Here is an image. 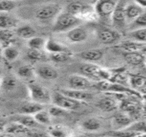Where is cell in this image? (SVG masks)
<instances>
[{
  "label": "cell",
  "mask_w": 146,
  "mask_h": 137,
  "mask_svg": "<svg viewBox=\"0 0 146 137\" xmlns=\"http://www.w3.org/2000/svg\"><path fill=\"white\" fill-rule=\"evenodd\" d=\"M0 137H17L15 135H13L11 134H8V133H1L0 134Z\"/></svg>",
  "instance_id": "cell-46"
},
{
  "label": "cell",
  "mask_w": 146,
  "mask_h": 137,
  "mask_svg": "<svg viewBox=\"0 0 146 137\" xmlns=\"http://www.w3.org/2000/svg\"><path fill=\"white\" fill-rule=\"evenodd\" d=\"M28 136L30 137H51L49 134L43 132H30Z\"/></svg>",
  "instance_id": "cell-44"
},
{
  "label": "cell",
  "mask_w": 146,
  "mask_h": 137,
  "mask_svg": "<svg viewBox=\"0 0 146 137\" xmlns=\"http://www.w3.org/2000/svg\"><path fill=\"white\" fill-rule=\"evenodd\" d=\"M82 127L87 131H96L101 128V123L96 118H89L86 119L82 123Z\"/></svg>",
  "instance_id": "cell-35"
},
{
  "label": "cell",
  "mask_w": 146,
  "mask_h": 137,
  "mask_svg": "<svg viewBox=\"0 0 146 137\" xmlns=\"http://www.w3.org/2000/svg\"><path fill=\"white\" fill-rule=\"evenodd\" d=\"M13 121H16V122L21 123V125L28 128V129L36 128L40 126L36 121L33 116L26 115V114H19V116L14 118Z\"/></svg>",
  "instance_id": "cell-27"
},
{
  "label": "cell",
  "mask_w": 146,
  "mask_h": 137,
  "mask_svg": "<svg viewBox=\"0 0 146 137\" xmlns=\"http://www.w3.org/2000/svg\"><path fill=\"white\" fill-rule=\"evenodd\" d=\"M6 126V122L4 119L0 118V134L3 133L5 131V128Z\"/></svg>",
  "instance_id": "cell-45"
},
{
  "label": "cell",
  "mask_w": 146,
  "mask_h": 137,
  "mask_svg": "<svg viewBox=\"0 0 146 137\" xmlns=\"http://www.w3.org/2000/svg\"><path fill=\"white\" fill-rule=\"evenodd\" d=\"M62 12V7L57 3H51L38 8L36 12V18L40 21L55 19Z\"/></svg>",
  "instance_id": "cell-4"
},
{
  "label": "cell",
  "mask_w": 146,
  "mask_h": 137,
  "mask_svg": "<svg viewBox=\"0 0 146 137\" xmlns=\"http://www.w3.org/2000/svg\"><path fill=\"white\" fill-rule=\"evenodd\" d=\"M17 6V2L13 1H0V13H8Z\"/></svg>",
  "instance_id": "cell-40"
},
{
  "label": "cell",
  "mask_w": 146,
  "mask_h": 137,
  "mask_svg": "<svg viewBox=\"0 0 146 137\" xmlns=\"http://www.w3.org/2000/svg\"><path fill=\"white\" fill-rule=\"evenodd\" d=\"M126 3V1H117L111 17L113 25L117 28H123L126 23L125 14V8Z\"/></svg>",
  "instance_id": "cell-10"
},
{
  "label": "cell",
  "mask_w": 146,
  "mask_h": 137,
  "mask_svg": "<svg viewBox=\"0 0 146 137\" xmlns=\"http://www.w3.org/2000/svg\"><path fill=\"white\" fill-rule=\"evenodd\" d=\"M82 20L67 12H61L54 19L53 31L55 32H63L79 26Z\"/></svg>",
  "instance_id": "cell-1"
},
{
  "label": "cell",
  "mask_w": 146,
  "mask_h": 137,
  "mask_svg": "<svg viewBox=\"0 0 146 137\" xmlns=\"http://www.w3.org/2000/svg\"><path fill=\"white\" fill-rule=\"evenodd\" d=\"M117 2V1L113 0H100L97 1L93 6L95 13L101 18L111 17Z\"/></svg>",
  "instance_id": "cell-8"
},
{
  "label": "cell",
  "mask_w": 146,
  "mask_h": 137,
  "mask_svg": "<svg viewBox=\"0 0 146 137\" xmlns=\"http://www.w3.org/2000/svg\"><path fill=\"white\" fill-rule=\"evenodd\" d=\"M118 47L125 52H142V51L145 52V43H138L133 40H126L120 43Z\"/></svg>",
  "instance_id": "cell-16"
},
{
  "label": "cell",
  "mask_w": 146,
  "mask_h": 137,
  "mask_svg": "<svg viewBox=\"0 0 146 137\" xmlns=\"http://www.w3.org/2000/svg\"><path fill=\"white\" fill-rule=\"evenodd\" d=\"M27 58L31 61H40L44 58V55L40 51L29 50L27 52Z\"/></svg>",
  "instance_id": "cell-41"
},
{
  "label": "cell",
  "mask_w": 146,
  "mask_h": 137,
  "mask_svg": "<svg viewBox=\"0 0 146 137\" xmlns=\"http://www.w3.org/2000/svg\"><path fill=\"white\" fill-rule=\"evenodd\" d=\"M97 106L104 112H111L118 108L117 101L112 97H105L100 99L97 103Z\"/></svg>",
  "instance_id": "cell-17"
},
{
  "label": "cell",
  "mask_w": 146,
  "mask_h": 137,
  "mask_svg": "<svg viewBox=\"0 0 146 137\" xmlns=\"http://www.w3.org/2000/svg\"><path fill=\"white\" fill-rule=\"evenodd\" d=\"M46 39L40 36H35L30 38L28 41V45L30 50L41 51L45 49Z\"/></svg>",
  "instance_id": "cell-29"
},
{
  "label": "cell",
  "mask_w": 146,
  "mask_h": 137,
  "mask_svg": "<svg viewBox=\"0 0 146 137\" xmlns=\"http://www.w3.org/2000/svg\"><path fill=\"white\" fill-rule=\"evenodd\" d=\"M66 12L80 19V17H84L85 16L93 15L95 13V11L94 7H92L91 4L83 1H71L67 4Z\"/></svg>",
  "instance_id": "cell-5"
},
{
  "label": "cell",
  "mask_w": 146,
  "mask_h": 137,
  "mask_svg": "<svg viewBox=\"0 0 146 137\" xmlns=\"http://www.w3.org/2000/svg\"><path fill=\"white\" fill-rule=\"evenodd\" d=\"M49 134L51 137H66L67 132L60 127H53L50 128Z\"/></svg>",
  "instance_id": "cell-43"
},
{
  "label": "cell",
  "mask_w": 146,
  "mask_h": 137,
  "mask_svg": "<svg viewBox=\"0 0 146 137\" xmlns=\"http://www.w3.org/2000/svg\"><path fill=\"white\" fill-rule=\"evenodd\" d=\"M98 37L102 43L105 45H113L121 39V35L119 32L109 28H104L98 32Z\"/></svg>",
  "instance_id": "cell-11"
},
{
  "label": "cell",
  "mask_w": 146,
  "mask_h": 137,
  "mask_svg": "<svg viewBox=\"0 0 146 137\" xmlns=\"http://www.w3.org/2000/svg\"><path fill=\"white\" fill-rule=\"evenodd\" d=\"M130 84L132 89H139L145 88V77L140 75H132L130 76Z\"/></svg>",
  "instance_id": "cell-34"
},
{
  "label": "cell",
  "mask_w": 146,
  "mask_h": 137,
  "mask_svg": "<svg viewBox=\"0 0 146 137\" xmlns=\"http://www.w3.org/2000/svg\"><path fill=\"white\" fill-rule=\"evenodd\" d=\"M103 56V51L100 49H91L78 54L80 58L89 61H98L102 58Z\"/></svg>",
  "instance_id": "cell-23"
},
{
  "label": "cell",
  "mask_w": 146,
  "mask_h": 137,
  "mask_svg": "<svg viewBox=\"0 0 146 137\" xmlns=\"http://www.w3.org/2000/svg\"><path fill=\"white\" fill-rule=\"evenodd\" d=\"M132 123L131 118L125 114H117L114 116L113 119V128L115 130H119L125 129Z\"/></svg>",
  "instance_id": "cell-25"
},
{
  "label": "cell",
  "mask_w": 146,
  "mask_h": 137,
  "mask_svg": "<svg viewBox=\"0 0 146 137\" xmlns=\"http://www.w3.org/2000/svg\"><path fill=\"white\" fill-rule=\"evenodd\" d=\"M67 38L72 43H81L87 38V32L82 27H76L67 32Z\"/></svg>",
  "instance_id": "cell-15"
},
{
  "label": "cell",
  "mask_w": 146,
  "mask_h": 137,
  "mask_svg": "<svg viewBox=\"0 0 146 137\" xmlns=\"http://www.w3.org/2000/svg\"><path fill=\"white\" fill-rule=\"evenodd\" d=\"M36 32L33 27L30 25H23L16 30V34L23 39L30 40V38L36 36Z\"/></svg>",
  "instance_id": "cell-28"
},
{
  "label": "cell",
  "mask_w": 146,
  "mask_h": 137,
  "mask_svg": "<svg viewBox=\"0 0 146 137\" xmlns=\"http://www.w3.org/2000/svg\"><path fill=\"white\" fill-rule=\"evenodd\" d=\"M145 12V8L139 6L136 1L126 3L125 8V21L127 23H130Z\"/></svg>",
  "instance_id": "cell-12"
},
{
  "label": "cell",
  "mask_w": 146,
  "mask_h": 137,
  "mask_svg": "<svg viewBox=\"0 0 146 137\" xmlns=\"http://www.w3.org/2000/svg\"><path fill=\"white\" fill-rule=\"evenodd\" d=\"M80 70L86 77L97 79L100 81L109 80L111 75L108 71L93 64H85L81 67Z\"/></svg>",
  "instance_id": "cell-3"
},
{
  "label": "cell",
  "mask_w": 146,
  "mask_h": 137,
  "mask_svg": "<svg viewBox=\"0 0 146 137\" xmlns=\"http://www.w3.org/2000/svg\"><path fill=\"white\" fill-rule=\"evenodd\" d=\"M134 137H146L145 133H142V134H139L136 135Z\"/></svg>",
  "instance_id": "cell-47"
},
{
  "label": "cell",
  "mask_w": 146,
  "mask_h": 137,
  "mask_svg": "<svg viewBox=\"0 0 146 137\" xmlns=\"http://www.w3.org/2000/svg\"><path fill=\"white\" fill-rule=\"evenodd\" d=\"M17 74L19 77L25 79H30L35 75V71L31 66L23 65L19 67L17 70Z\"/></svg>",
  "instance_id": "cell-30"
},
{
  "label": "cell",
  "mask_w": 146,
  "mask_h": 137,
  "mask_svg": "<svg viewBox=\"0 0 146 137\" xmlns=\"http://www.w3.org/2000/svg\"><path fill=\"white\" fill-rule=\"evenodd\" d=\"M28 89L32 101L43 106L52 102V95L50 91L43 86L32 82L28 84Z\"/></svg>",
  "instance_id": "cell-2"
},
{
  "label": "cell",
  "mask_w": 146,
  "mask_h": 137,
  "mask_svg": "<svg viewBox=\"0 0 146 137\" xmlns=\"http://www.w3.org/2000/svg\"><path fill=\"white\" fill-rule=\"evenodd\" d=\"M0 76H1V71H0Z\"/></svg>",
  "instance_id": "cell-50"
},
{
  "label": "cell",
  "mask_w": 146,
  "mask_h": 137,
  "mask_svg": "<svg viewBox=\"0 0 146 137\" xmlns=\"http://www.w3.org/2000/svg\"><path fill=\"white\" fill-rule=\"evenodd\" d=\"M71 54L67 52H60L56 54H50V58L52 61L55 62H67L71 58Z\"/></svg>",
  "instance_id": "cell-38"
},
{
  "label": "cell",
  "mask_w": 146,
  "mask_h": 137,
  "mask_svg": "<svg viewBox=\"0 0 146 137\" xmlns=\"http://www.w3.org/2000/svg\"><path fill=\"white\" fill-rule=\"evenodd\" d=\"M146 26V13L145 12L141 15L130 23V27L132 30H135L140 28H145Z\"/></svg>",
  "instance_id": "cell-37"
},
{
  "label": "cell",
  "mask_w": 146,
  "mask_h": 137,
  "mask_svg": "<svg viewBox=\"0 0 146 137\" xmlns=\"http://www.w3.org/2000/svg\"><path fill=\"white\" fill-rule=\"evenodd\" d=\"M43 109H44L43 105L34 102V101H30V102L25 103L21 106V108H19V113L21 114L33 116L36 113L39 112Z\"/></svg>",
  "instance_id": "cell-21"
},
{
  "label": "cell",
  "mask_w": 146,
  "mask_h": 137,
  "mask_svg": "<svg viewBox=\"0 0 146 137\" xmlns=\"http://www.w3.org/2000/svg\"><path fill=\"white\" fill-rule=\"evenodd\" d=\"M45 49L50 54H56L60 53V52H67V53H71L70 51L67 47L64 46L62 44L58 43L52 39L49 38L46 40Z\"/></svg>",
  "instance_id": "cell-24"
},
{
  "label": "cell",
  "mask_w": 146,
  "mask_h": 137,
  "mask_svg": "<svg viewBox=\"0 0 146 137\" xmlns=\"http://www.w3.org/2000/svg\"><path fill=\"white\" fill-rule=\"evenodd\" d=\"M18 21L8 13H0V29L12 30L16 28Z\"/></svg>",
  "instance_id": "cell-20"
},
{
  "label": "cell",
  "mask_w": 146,
  "mask_h": 137,
  "mask_svg": "<svg viewBox=\"0 0 146 137\" xmlns=\"http://www.w3.org/2000/svg\"><path fill=\"white\" fill-rule=\"evenodd\" d=\"M123 56L125 61L131 65H141L145 62V56L142 52H124Z\"/></svg>",
  "instance_id": "cell-22"
},
{
  "label": "cell",
  "mask_w": 146,
  "mask_h": 137,
  "mask_svg": "<svg viewBox=\"0 0 146 137\" xmlns=\"http://www.w3.org/2000/svg\"><path fill=\"white\" fill-rule=\"evenodd\" d=\"M15 40V33L13 30L0 29V45L3 49L11 46Z\"/></svg>",
  "instance_id": "cell-26"
},
{
  "label": "cell",
  "mask_w": 146,
  "mask_h": 137,
  "mask_svg": "<svg viewBox=\"0 0 146 137\" xmlns=\"http://www.w3.org/2000/svg\"><path fill=\"white\" fill-rule=\"evenodd\" d=\"M129 36L132 38V40L133 41L145 43L146 29L145 28H140V29L132 30L129 32Z\"/></svg>",
  "instance_id": "cell-32"
},
{
  "label": "cell",
  "mask_w": 146,
  "mask_h": 137,
  "mask_svg": "<svg viewBox=\"0 0 146 137\" xmlns=\"http://www.w3.org/2000/svg\"><path fill=\"white\" fill-rule=\"evenodd\" d=\"M49 114H50L51 116H54V117H59V116H62L65 115L66 113H67V111L62 109L58 106H52L49 108L48 111Z\"/></svg>",
  "instance_id": "cell-42"
},
{
  "label": "cell",
  "mask_w": 146,
  "mask_h": 137,
  "mask_svg": "<svg viewBox=\"0 0 146 137\" xmlns=\"http://www.w3.org/2000/svg\"><path fill=\"white\" fill-rule=\"evenodd\" d=\"M102 137H111V136H102Z\"/></svg>",
  "instance_id": "cell-49"
},
{
  "label": "cell",
  "mask_w": 146,
  "mask_h": 137,
  "mask_svg": "<svg viewBox=\"0 0 146 137\" xmlns=\"http://www.w3.org/2000/svg\"><path fill=\"white\" fill-rule=\"evenodd\" d=\"M2 52H3V48L1 46V45H0V58L2 56Z\"/></svg>",
  "instance_id": "cell-48"
},
{
  "label": "cell",
  "mask_w": 146,
  "mask_h": 137,
  "mask_svg": "<svg viewBox=\"0 0 146 137\" xmlns=\"http://www.w3.org/2000/svg\"><path fill=\"white\" fill-rule=\"evenodd\" d=\"M68 84L71 89L86 91L93 87V82L84 75H72L69 76Z\"/></svg>",
  "instance_id": "cell-9"
},
{
  "label": "cell",
  "mask_w": 146,
  "mask_h": 137,
  "mask_svg": "<svg viewBox=\"0 0 146 137\" xmlns=\"http://www.w3.org/2000/svg\"><path fill=\"white\" fill-rule=\"evenodd\" d=\"M59 92L67 97L80 102L89 101L93 99V95L86 91L75 90V89H62Z\"/></svg>",
  "instance_id": "cell-13"
},
{
  "label": "cell",
  "mask_w": 146,
  "mask_h": 137,
  "mask_svg": "<svg viewBox=\"0 0 146 137\" xmlns=\"http://www.w3.org/2000/svg\"><path fill=\"white\" fill-rule=\"evenodd\" d=\"M97 89L106 93H114L117 94L130 93L134 94L135 95H139L138 93L136 91L128 89V88L124 87L119 83L110 82V80L100 81L97 84Z\"/></svg>",
  "instance_id": "cell-6"
},
{
  "label": "cell",
  "mask_w": 146,
  "mask_h": 137,
  "mask_svg": "<svg viewBox=\"0 0 146 137\" xmlns=\"http://www.w3.org/2000/svg\"><path fill=\"white\" fill-rule=\"evenodd\" d=\"M137 134H139L123 129L112 131L111 132L107 134V136L111 137H134Z\"/></svg>",
  "instance_id": "cell-39"
},
{
  "label": "cell",
  "mask_w": 146,
  "mask_h": 137,
  "mask_svg": "<svg viewBox=\"0 0 146 137\" xmlns=\"http://www.w3.org/2000/svg\"><path fill=\"white\" fill-rule=\"evenodd\" d=\"M4 132L6 133L11 134L17 136V135L22 134L28 135L31 131L28 128L21 125V123L16 122V121H13L9 124H6Z\"/></svg>",
  "instance_id": "cell-18"
},
{
  "label": "cell",
  "mask_w": 146,
  "mask_h": 137,
  "mask_svg": "<svg viewBox=\"0 0 146 137\" xmlns=\"http://www.w3.org/2000/svg\"><path fill=\"white\" fill-rule=\"evenodd\" d=\"M19 56V52L17 48H15L13 46H9L3 49L2 52V56L4 57V58L6 60L9 62L15 61Z\"/></svg>",
  "instance_id": "cell-31"
},
{
  "label": "cell",
  "mask_w": 146,
  "mask_h": 137,
  "mask_svg": "<svg viewBox=\"0 0 146 137\" xmlns=\"http://www.w3.org/2000/svg\"><path fill=\"white\" fill-rule=\"evenodd\" d=\"M125 130L137 134L145 133L146 126L145 121H139L132 122L130 126L125 128Z\"/></svg>",
  "instance_id": "cell-36"
},
{
  "label": "cell",
  "mask_w": 146,
  "mask_h": 137,
  "mask_svg": "<svg viewBox=\"0 0 146 137\" xmlns=\"http://www.w3.org/2000/svg\"><path fill=\"white\" fill-rule=\"evenodd\" d=\"M34 118L39 125H50L51 123V116L48 111L43 109L33 115Z\"/></svg>",
  "instance_id": "cell-33"
},
{
  "label": "cell",
  "mask_w": 146,
  "mask_h": 137,
  "mask_svg": "<svg viewBox=\"0 0 146 137\" xmlns=\"http://www.w3.org/2000/svg\"><path fill=\"white\" fill-rule=\"evenodd\" d=\"M18 87V81L15 77L11 75L5 76L0 79V91L10 93L15 91Z\"/></svg>",
  "instance_id": "cell-19"
},
{
  "label": "cell",
  "mask_w": 146,
  "mask_h": 137,
  "mask_svg": "<svg viewBox=\"0 0 146 137\" xmlns=\"http://www.w3.org/2000/svg\"><path fill=\"white\" fill-rule=\"evenodd\" d=\"M35 71L38 77L46 80H53L58 77V73L56 69L50 65H40L35 69Z\"/></svg>",
  "instance_id": "cell-14"
},
{
  "label": "cell",
  "mask_w": 146,
  "mask_h": 137,
  "mask_svg": "<svg viewBox=\"0 0 146 137\" xmlns=\"http://www.w3.org/2000/svg\"><path fill=\"white\" fill-rule=\"evenodd\" d=\"M52 102L54 105L58 106L65 111H74L81 106L82 102H80L67 97L58 91L52 95Z\"/></svg>",
  "instance_id": "cell-7"
}]
</instances>
